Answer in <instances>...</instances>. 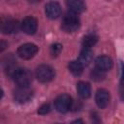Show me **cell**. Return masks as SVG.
<instances>
[{
	"label": "cell",
	"instance_id": "6da1fadb",
	"mask_svg": "<svg viewBox=\"0 0 124 124\" xmlns=\"http://www.w3.org/2000/svg\"><path fill=\"white\" fill-rule=\"evenodd\" d=\"M11 77L17 84V86H30V83L32 81V74L26 68L17 67Z\"/></svg>",
	"mask_w": 124,
	"mask_h": 124
},
{
	"label": "cell",
	"instance_id": "7a4b0ae2",
	"mask_svg": "<svg viewBox=\"0 0 124 124\" xmlns=\"http://www.w3.org/2000/svg\"><path fill=\"white\" fill-rule=\"evenodd\" d=\"M79 26H80V20L77 15L73 13H68L63 16L61 28L65 32L67 33L76 32L79 28Z\"/></svg>",
	"mask_w": 124,
	"mask_h": 124
},
{
	"label": "cell",
	"instance_id": "3957f363",
	"mask_svg": "<svg viewBox=\"0 0 124 124\" xmlns=\"http://www.w3.org/2000/svg\"><path fill=\"white\" fill-rule=\"evenodd\" d=\"M35 76L40 82L46 83L53 79L55 73H54V70L52 67H50L49 65L43 64V65H40L39 67H37V69L35 71Z\"/></svg>",
	"mask_w": 124,
	"mask_h": 124
},
{
	"label": "cell",
	"instance_id": "277c9868",
	"mask_svg": "<svg viewBox=\"0 0 124 124\" xmlns=\"http://www.w3.org/2000/svg\"><path fill=\"white\" fill-rule=\"evenodd\" d=\"M33 94L34 91L30 86H17L14 92V98L17 103L24 104L32 99Z\"/></svg>",
	"mask_w": 124,
	"mask_h": 124
},
{
	"label": "cell",
	"instance_id": "5b68a950",
	"mask_svg": "<svg viewBox=\"0 0 124 124\" xmlns=\"http://www.w3.org/2000/svg\"><path fill=\"white\" fill-rule=\"evenodd\" d=\"M38 52V46L33 44V43H26L21 45L18 48H17V55L21 58V59H31L33 58Z\"/></svg>",
	"mask_w": 124,
	"mask_h": 124
},
{
	"label": "cell",
	"instance_id": "8992f818",
	"mask_svg": "<svg viewBox=\"0 0 124 124\" xmlns=\"http://www.w3.org/2000/svg\"><path fill=\"white\" fill-rule=\"evenodd\" d=\"M72 98L68 94H61L54 100V108L60 113L67 112L72 107Z\"/></svg>",
	"mask_w": 124,
	"mask_h": 124
},
{
	"label": "cell",
	"instance_id": "52a82bcc",
	"mask_svg": "<svg viewBox=\"0 0 124 124\" xmlns=\"http://www.w3.org/2000/svg\"><path fill=\"white\" fill-rule=\"evenodd\" d=\"M19 28H21V24L16 19L7 18L2 20L0 23V30L3 34H15L17 33Z\"/></svg>",
	"mask_w": 124,
	"mask_h": 124
},
{
	"label": "cell",
	"instance_id": "ba28073f",
	"mask_svg": "<svg viewBox=\"0 0 124 124\" xmlns=\"http://www.w3.org/2000/svg\"><path fill=\"white\" fill-rule=\"evenodd\" d=\"M20 24H21L22 31L24 33L28 34V35H33L37 31L38 21L33 16H26V17H24Z\"/></svg>",
	"mask_w": 124,
	"mask_h": 124
},
{
	"label": "cell",
	"instance_id": "9c48e42d",
	"mask_svg": "<svg viewBox=\"0 0 124 124\" xmlns=\"http://www.w3.org/2000/svg\"><path fill=\"white\" fill-rule=\"evenodd\" d=\"M45 8L46 15L50 19H55L61 15V6L57 2H48Z\"/></svg>",
	"mask_w": 124,
	"mask_h": 124
},
{
	"label": "cell",
	"instance_id": "30bf717a",
	"mask_svg": "<svg viewBox=\"0 0 124 124\" xmlns=\"http://www.w3.org/2000/svg\"><path fill=\"white\" fill-rule=\"evenodd\" d=\"M109 93L106 89H98L95 95V102L100 108H105L109 103Z\"/></svg>",
	"mask_w": 124,
	"mask_h": 124
},
{
	"label": "cell",
	"instance_id": "8fae6325",
	"mask_svg": "<svg viewBox=\"0 0 124 124\" xmlns=\"http://www.w3.org/2000/svg\"><path fill=\"white\" fill-rule=\"evenodd\" d=\"M113 65V62L111 60L110 57L107 56V55H102V56H99L96 58L95 60V66L97 69L103 71V72H106V71H108L111 69Z\"/></svg>",
	"mask_w": 124,
	"mask_h": 124
},
{
	"label": "cell",
	"instance_id": "7c38bea8",
	"mask_svg": "<svg viewBox=\"0 0 124 124\" xmlns=\"http://www.w3.org/2000/svg\"><path fill=\"white\" fill-rule=\"evenodd\" d=\"M66 5L69 8L70 12L75 15L80 14L85 10V4L80 0H70L66 2Z\"/></svg>",
	"mask_w": 124,
	"mask_h": 124
},
{
	"label": "cell",
	"instance_id": "4fadbf2b",
	"mask_svg": "<svg viewBox=\"0 0 124 124\" xmlns=\"http://www.w3.org/2000/svg\"><path fill=\"white\" fill-rule=\"evenodd\" d=\"M77 90H78V95L82 99H87L91 95V87H90V84L88 82H85V81H79V82H78V84H77Z\"/></svg>",
	"mask_w": 124,
	"mask_h": 124
},
{
	"label": "cell",
	"instance_id": "5bb4252c",
	"mask_svg": "<svg viewBox=\"0 0 124 124\" xmlns=\"http://www.w3.org/2000/svg\"><path fill=\"white\" fill-rule=\"evenodd\" d=\"M92 57H93V52L91 50V48H85L83 47L79 53V58L78 61L84 66H87L91 61H92Z\"/></svg>",
	"mask_w": 124,
	"mask_h": 124
},
{
	"label": "cell",
	"instance_id": "9a60e30c",
	"mask_svg": "<svg viewBox=\"0 0 124 124\" xmlns=\"http://www.w3.org/2000/svg\"><path fill=\"white\" fill-rule=\"evenodd\" d=\"M69 71L74 75V76H80L83 71V65L78 61V60H73L69 63L68 65Z\"/></svg>",
	"mask_w": 124,
	"mask_h": 124
},
{
	"label": "cell",
	"instance_id": "2e32d148",
	"mask_svg": "<svg viewBox=\"0 0 124 124\" xmlns=\"http://www.w3.org/2000/svg\"><path fill=\"white\" fill-rule=\"evenodd\" d=\"M98 41V37L93 35V34H88L86 36H84L82 38L81 44L83 46V47L85 48H91V46H93Z\"/></svg>",
	"mask_w": 124,
	"mask_h": 124
},
{
	"label": "cell",
	"instance_id": "e0dca14e",
	"mask_svg": "<svg viewBox=\"0 0 124 124\" xmlns=\"http://www.w3.org/2000/svg\"><path fill=\"white\" fill-rule=\"evenodd\" d=\"M90 77H91V78H92L93 80H95V81H101V80H103V79L105 78V72H103V71H101V70L95 68L94 70L91 71Z\"/></svg>",
	"mask_w": 124,
	"mask_h": 124
},
{
	"label": "cell",
	"instance_id": "ac0fdd59",
	"mask_svg": "<svg viewBox=\"0 0 124 124\" xmlns=\"http://www.w3.org/2000/svg\"><path fill=\"white\" fill-rule=\"evenodd\" d=\"M61 50H62V45L59 44V43H55V44H52V45L50 46L49 51H50V54H51L52 57L58 56V55L60 54Z\"/></svg>",
	"mask_w": 124,
	"mask_h": 124
},
{
	"label": "cell",
	"instance_id": "d6986e66",
	"mask_svg": "<svg viewBox=\"0 0 124 124\" xmlns=\"http://www.w3.org/2000/svg\"><path fill=\"white\" fill-rule=\"evenodd\" d=\"M50 106H49V104H44V105H42L39 108H38V113L39 114H41V115H45V114H46V113H48L49 111H50Z\"/></svg>",
	"mask_w": 124,
	"mask_h": 124
},
{
	"label": "cell",
	"instance_id": "ffe728a7",
	"mask_svg": "<svg viewBox=\"0 0 124 124\" xmlns=\"http://www.w3.org/2000/svg\"><path fill=\"white\" fill-rule=\"evenodd\" d=\"M91 121H92V124H103L101 118L98 115V113L95 112V111L91 114Z\"/></svg>",
	"mask_w": 124,
	"mask_h": 124
},
{
	"label": "cell",
	"instance_id": "44dd1931",
	"mask_svg": "<svg viewBox=\"0 0 124 124\" xmlns=\"http://www.w3.org/2000/svg\"><path fill=\"white\" fill-rule=\"evenodd\" d=\"M120 83L124 87V63H121V79H120Z\"/></svg>",
	"mask_w": 124,
	"mask_h": 124
},
{
	"label": "cell",
	"instance_id": "7402d4cb",
	"mask_svg": "<svg viewBox=\"0 0 124 124\" xmlns=\"http://www.w3.org/2000/svg\"><path fill=\"white\" fill-rule=\"evenodd\" d=\"M71 124H84V122H83L81 119H76V120H74Z\"/></svg>",
	"mask_w": 124,
	"mask_h": 124
},
{
	"label": "cell",
	"instance_id": "603a6c76",
	"mask_svg": "<svg viewBox=\"0 0 124 124\" xmlns=\"http://www.w3.org/2000/svg\"><path fill=\"white\" fill-rule=\"evenodd\" d=\"M5 47H6V43H5L4 41H1V48H0V51L2 52Z\"/></svg>",
	"mask_w": 124,
	"mask_h": 124
}]
</instances>
